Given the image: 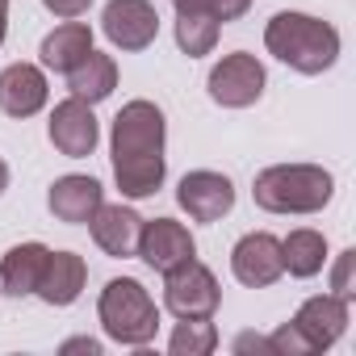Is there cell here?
<instances>
[{
	"label": "cell",
	"mask_w": 356,
	"mask_h": 356,
	"mask_svg": "<svg viewBox=\"0 0 356 356\" xmlns=\"http://www.w3.org/2000/svg\"><path fill=\"white\" fill-rule=\"evenodd\" d=\"M172 9L176 13H206L218 26H227V22H239L252 9V0H172Z\"/></svg>",
	"instance_id": "23"
},
{
	"label": "cell",
	"mask_w": 356,
	"mask_h": 356,
	"mask_svg": "<svg viewBox=\"0 0 356 356\" xmlns=\"http://www.w3.org/2000/svg\"><path fill=\"white\" fill-rule=\"evenodd\" d=\"M352 268H356V248H343V252L335 256V268H331V293H339V298H352V293H356Z\"/></svg>",
	"instance_id": "25"
},
{
	"label": "cell",
	"mask_w": 356,
	"mask_h": 356,
	"mask_svg": "<svg viewBox=\"0 0 356 356\" xmlns=\"http://www.w3.org/2000/svg\"><path fill=\"white\" fill-rule=\"evenodd\" d=\"M218 22L206 13H176V47H181L189 59H202L218 47Z\"/></svg>",
	"instance_id": "21"
},
{
	"label": "cell",
	"mask_w": 356,
	"mask_h": 356,
	"mask_svg": "<svg viewBox=\"0 0 356 356\" xmlns=\"http://www.w3.org/2000/svg\"><path fill=\"white\" fill-rule=\"evenodd\" d=\"M239 356L243 352H260V356H277V348H273V339L268 335H256V331H243V335H235V343H231Z\"/></svg>",
	"instance_id": "26"
},
{
	"label": "cell",
	"mask_w": 356,
	"mask_h": 356,
	"mask_svg": "<svg viewBox=\"0 0 356 356\" xmlns=\"http://www.w3.org/2000/svg\"><path fill=\"white\" fill-rule=\"evenodd\" d=\"M47 97H51V84H47V72L34 67V63H9L0 72V113H9L17 122L34 118L47 109Z\"/></svg>",
	"instance_id": "12"
},
{
	"label": "cell",
	"mask_w": 356,
	"mask_h": 356,
	"mask_svg": "<svg viewBox=\"0 0 356 356\" xmlns=\"http://www.w3.org/2000/svg\"><path fill=\"white\" fill-rule=\"evenodd\" d=\"M176 202H181V210L193 222H222L235 210V185H231V176H222V172L197 168V172L181 176V185H176Z\"/></svg>",
	"instance_id": "7"
},
{
	"label": "cell",
	"mask_w": 356,
	"mask_h": 356,
	"mask_svg": "<svg viewBox=\"0 0 356 356\" xmlns=\"http://www.w3.org/2000/svg\"><path fill=\"white\" fill-rule=\"evenodd\" d=\"M335 193V176L323 163H273L256 172L252 197L264 214H318Z\"/></svg>",
	"instance_id": "3"
},
{
	"label": "cell",
	"mask_w": 356,
	"mask_h": 356,
	"mask_svg": "<svg viewBox=\"0 0 356 356\" xmlns=\"http://www.w3.org/2000/svg\"><path fill=\"white\" fill-rule=\"evenodd\" d=\"M218 348V327L210 318H176V331L168 339L172 356H210Z\"/></svg>",
	"instance_id": "22"
},
{
	"label": "cell",
	"mask_w": 356,
	"mask_h": 356,
	"mask_svg": "<svg viewBox=\"0 0 356 356\" xmlns=\"http://www.w3.org/2000/svg\"><path fill=\"white\" fill-rule=\"evenodd\" d=\"M281 264H285V273L298 277V281L318 277L323 264H327V235L314 231V227H298V231H289V235L281 239Z\"/></svg>",
	"instance_id": "19"
},
{
	"label": "cell",
	"mask_w": 356,
	"mask_h": 356,
	"mask_svg": "<svg viewBox=\"0 0 356 356\" xmlns=\"http://www.w3.org/2000/svg\"><path fill=\"white\" fill-rule=\"evenodd\" d=\"M264 47L273 59H281L285 67L302 72V76H323L335 67L339 59V30L323 17L310 13H273L264 26Z\"/></svg>",
	"instance_id": "2"
},
{
	"label": "cell",
	"mask_w": 356,
	"mask_h": 356,
	"mask_svg": "<svg viewBox=\"0 0 356 356\" xmlns=\"http://www.w3.org/2000/svg\"><path fill=\"white\" fill-rule=\"evenodd\" d=\"M47 134H51V147H55L59 155L84 159V155H92L97 143H101V122H97V113H92L88 101L67 97V101H59V105L51 109Z\"/></svg>",
	"instance_id": "10"
},
{
	"label": "cell",
	"mask_w": 356,
	"mask_h": 356,
	"mask_svg": "<svg viewBox=\"0 0 356 356\" xmlns=\"http://www.w3.org/2000/svg\"><path fill=\"white\" fill-rule=\"evenodd\" d=\"M84 285H88V264H84V256H76V252H51L34 298H42L47 306H72V302L84 293Z\"/></svg>",
	"instance_id": "16"
},
{
	"label": "cell",
	"mask_w": 356,
	"mask_h": 356,
	"mask_svg": "<svg viewBox=\"0 0 356 356\" xmlns=\"http://www.w3.org/2000/svg\"><path fill=\"white\" fill-rule=\"evenodd\" d=\"M97 318L105 335L122 348H147L159 331V306L134 277H113L97 298Z\"/></svg>",
	"instance_id": "4"
},
{
	"label": "cell",
	"mask_w": 356,
	"mask_h": 356,
	"mask_svg": "<svg viewBox=\"0 0 356 356\" xmlns=\"http://www.w3.org/2000/svg\"><path fill=\"white\" fill-rule=\"evenodd\" d=\"M88 231H92V243L113 256V260H130L134 248H138V231H143V218L130 210V206H97V214L88 218Z\"/></svg>",
	"instance_id": "15"
},
{
	"label": "cell",
	"mask_w": 356,
	"mask_h": 356,
	"mask_svg": "<svg viewBox=\"0 0 356 356\" xmlns=\"http://www.w3.org/2000/svg\"><path fill=\"white\" fill-rule=\"evenodd\" d=\"M9 38V0H0V47Z\"/></svg>",
	"instance_id": "29"
},
{
	"label": "cell",
	"mask_w": 356,
	"mask_h": 356,
	"mask_svg": "<svg viewBox=\"0 0 356 356\" xmlns=\"http://www.w3.org/2000/svg\"><path fill=\"white\" fill-rule=\"evenodd\" d=\"M273 348H277V356H314V348H310V339L293 327V323H281L273 335Z\"/></svg>",
	"instance_id": "24"
},
{
	"label": "cell",
	"mask_w": 356,
	"mask_h": 356,
	"mask_svg": "<svg viewBox=\"0 0 356 356\" xmlns=\"http://www.w3.org/2000/svg\"><path fill=\"white\" fill-rule=\"evenodd\" d=\"M42 5L55 13V17H63V22H72V17H84L88 9H92V0H42Z\"/></svg>",
	"instance_id": "27"
},
{
	"label": "cell",
	"mask_w": 356,
	"mask_h": 356,
	"mask_svg": "<svg viewBox=\"0 0 356 356\" xmlns=\"http://www.w3.org/2000/svg\"><path fill=\"white\" fill-rule=\"evenodd\" d=\"M63 352H88V356H101V343H97V339H67Z\"/></svg>",
	"instance_id": "28"
},
{
	"label": "cell",
	"mask_w": 356,
	"mask_h": 356,
	"mask_svg": "<svg viewBox=\"0 0 356 356\" xmlns=\"http://www.w3.org/2000/svg\"><path fill=\"white\" fill-rule=\"evenodd\" d=\"M134 256L163 277L168 268H176V264H185V260L197 256V239H193V231L185 222H176V218H151V222L143 218Z\"/></svg>",
	"instance_id": "8"
},
{
	"label": "cell",
	"mask_w": 356,
	"mask_h": 356,
	"mask_svg": "<svg viewBox=\"0 0 356 356\" xmlns=\"http://www.w3.org/2000/svg\"><path fill=\"white\" fill-rule=\"evenodd\" d=\"M101 30L118 51L138 55L159 38V13L151 0H109L101 13Z\"/></svg>",
	"instance_id": "9"
},
{
	"label": "cell",
	"mask_w": 356,
	"mask_h": 356,
	"mask_svg": "<svg viewBox=\"0 0 356 356\" xmlns=\"http://www.w3.org/2000/svg\"><path fill=\"white\" fill-rule=\"evenodd\" d=\"M231 273L239 285L248 289H268L285 277L281 264V239L268 231H248L235 248H231Z\"/></svg>",
	"instance_id": "11"
},
{
	"label": "cell",
	"mask_w": 356,
	"mask_h": 356,
	"mask_svg": "<svg viewBox=\"0 0 356 356\" xmlns=\"http://www.w3.org/2000/svg\"><path fill=\"white\" fill-rule=\"evenodd\" d=\"M5 189H9V163L0 159V197H5Z\"/></svg>",
	"instance_id": "30"
},
{
	"label": "cell",
	"mask_w": 356,
	"mask_h": 356,
	"mask_svg": "<svg viewBox=\"0 0 356 356\" xmlns=\"http://www.w3.org/2000/svg\"><path fill=\"white\" fill-rule=\"evenodd\" d=\"M92 51V30H88V22H63V26H55L47 38H42V47H38V55H42V67L47 72H72L76 63H84V55Z\"/></svg>",
	"instance_id": "18"
},
{
	"label": "cell",
	"mask_w": 356,
	"mask_h": 356,
	"mask_svg": "<svg viewBox=\"0 0 356 356\" xmlns=\"http://www.w3.org/2000/svg\"><path fill=\"white\" fill-rule=\"evenodd\" d=\"M206 88H210V101H214V105H222V109H248V105H256V101L264 97L268 72H264V63H260L256 55L231 51V55H222V59L210 67Z\"/></svg>",
	"instance_id": "6"
},
{
	"label": "cell",
	"mask_w": 356,
	"mask_h": 356,
	"mask_svg": "<svg viewBox=\"0 0 356 356\" xmlns=\"http://www.w3.org/2000/svg\"><path fill=\"white\" fill-rule=\"evenodd\" d=\"M47 256H51V248L38 243V239L9 248L5 260H0V293H9V298H34V289L42 281V268H47Z\"/></svg>",
	"instance_id": "17"
},
{
	"label": "cell",
	"mask_w": 356,
	"mask_h": 356,
	"mask_svg": "<svg viewBox=\"0 0 356 356\" xmlns=\"http://www.w3.org/2000/svg\"><path fill=\"white\" fill-rule=\"evenodd\" d=\"M218 302H222L218 277L197 256L163 273V306L172 318H214Z\"/></svg>",
	"instance_id": "5"
},
{
	"label": "cell",
	"mask_w": 356,
	"mask_h": 356,
	"mask_svg": "<svg viewBox=\"0 0 356 356\" xmlns=\"http://www.w3.org/2000/svg\"><path fill=\"white\" fill-rule=\"evenodd\" d=\"M289 323L310 339L314 352H327L348 331V298H339V293H314V298H306L298 306V314Z\"/></svg>",
	"instance_id": "13"
},
{
	"label": "cell",
	"mask_w": 356,
	"mask_h": 356,
	"mask_svg": "<svg viewBox=\"0 0 356 356\" xmlns=\"http://www.w3.org/2000/svg\"><path fill=\"white\" fill-rule=\"evenodd\" d=\"M168 122L155 101H126L109 126V155H113V181L122 197L143 202L163 189L168 176Z\"/></svg>",
	"instance_id": "1"
},
{
	"label": "cell",
	"mask_w": 356,
	"mask_h": 356,
	"mask_svg": "<svg viewBox=\"0 0 356 356\" xmlns=\"http://www.w3.org/2000/svg\"><path fill=\"white\" fill-rule=\"evenodd\" d=\"M101 202H105L101 181H97V176H80V172L59 176V181L51 185V193H47L51 214H55L59 222H67V227L88 222V218L97 214V206H101Z\"/></svg>",
	"instance_id": "14"
},
{
	"label": "cell",
	"mask_w": 356,
	"mask_h": 356,
	"mask_svg": "<svg viewBox=\"0 0 356 356\" xmlns=\"http://www.w3.org/2000/svg\"><path fill=\"white\" fill-rule=\"evenodd\" d=\"M67 88H72V97H80V101H88V105L113 97V88H118V63H113V55L88 51L84 63H76V67L67 72Z\"/></svg>",
	"instance_id": "20"
}]
</instances>
